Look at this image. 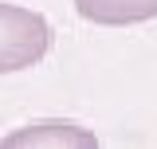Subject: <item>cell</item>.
<instances>
[{
  "mask_svg": "<svg viewBox=\"0 0 157 149\" xmlns=\"http://www.w3.org/2000/svg\"><path fill=\"white\" fill-rule=\"evenodd\" d=\"M51 51V24L36 8L0 0V74H16L43 63Z\"/></svg>",
  "mask_w": 157,
  "mask_h": 149,
  "instance_id": "1",
  "label": "cell"
},
{
  "mask_svg": "<svg viewBox=\"0 0 157 149\" xmlns=\"http://www.w3.org/2000/svg\"><path fill=\"white\" fill-rule=\"evenodd\" d=\"M0 149H98V137L94 130H86L78 122L51 118V122H28L20 130L4 133Z\"/></svg>",
  "mask_w": 157,
  "mask_h": 149,
  "instance_id": "2",
  "label": "cell"
},
{
  "mask_svg": "<svg viewBox=\"0 0 157 149\" xmlns=\"http://www.w3.org/2000/svg\"><path fill=\"white\" fill-rule=\"evenodd\" d=\"M75 12L98 28H130L157 20V0H75Z\"/></svg>",
  "mask_w": 157,
  "mask_h": 149,
  "instance_id": "3",
  "label": "cell"
}]
</instances>
